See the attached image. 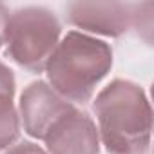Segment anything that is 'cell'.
I'll return each instance as SVG.
<instances>
[{
	"label": "cell",
	"mask_w": 154,
	"mask_h": 154,
	"mask_svg": "<svg viewBox=\"0 0 154 154\" xmlns=\"http://www.w3.org/2000/svg\"><path fill=\"white\" fill-rule=\"evenodd\" d=\"M62 27L54 13L45 8H24L9 17L8 56L31 72L45 71L58 45Z\"/></svg>",
	"instance_id": "3"
},
{
	"label": "cell",
	"mask_w": 154,
	"mask_h": 154,
	"mask_svg": "<svg viewBox=\"0 0 154 154\" xmlns=\"http://www.w3.org/2000/svg\"><path fill=\"white\" fill-rule=\"evenodd\" d=\"M6 154H47V152L42 147H38V145H35L31 141H22V143L11 147Z\"/></svg>",
	"instance_id": "8"
},
{
	"label": "cell",
	"mask_w": 154,
	"mask_h": 154,
	"mask_svg": "<svg viewBox=\"0 0 154 154\" xmlns=\"http://www.w3.org/2000/svg\"><path fill=\"white\" fill-rule=\"evenodd\" d=\"M112 67V49L103 40L71 31L58 42L45 72L51 87L67 102H89Z\"/></svg>",
	"instance_id": "2"
},
{
	"label": "cell",
	"mask_w": 154,
	"mask_h": 154,
	"mask_svg": "<svg viewBox=\"0 0 154 154\" xmlns=\"http://www.w3.org/2000/svg\"><path fill=\"white\" fill-rule=\"evenodd\" d=\"M9 8L0 4V47L6 44V36H8V26H9Z\"/></svg>",
	"instance_id": "9"
},
{
	"label": "cell",
	"mask_w": 154,
	"mask_h": 154,
	"mask_svg": "<svg viewBox=\"0 0 154 154\" xmlns=\"http://www.w3.org/2000/svg\"><path fill=\"white\" fill-rule=\"evenodd\" d=\"M71 107L74 105L63 100L49 84L42 80L29 84L20 96V116L26 132L36 140H44L49 127Z\"/></svg>",
	"instance_id": "6"
},
{
	"label": "cell",
	"mask_w": 154,
	"mask_h": 154,
	"mask_svg": "<svg viewBox=\"0 0 154 154\" xmlns=\"http://www.w3.org/2000/svg\"><path fill=\"white\" fill-rule=\"evenodd\" d=\"M98 134L109 154H147L152 109L145 91L129 80H114L94 100Z\"/></svg>",
	"instance_id": "1"
},
{
	"label": "cell",
	"mask_w": 154,
	"mask_h": 154,
	"mask_svg": "<svg viewBox=\"0 0 154 154\" xmlns=\"http://www.w3.org/2000/svg\"><path fill=\"white\" fill-rule=\"evenodd\" d=\"M138 4L123 2H72L67 6V18L72 26L105 36H122L140 24Z\"/></svg>",
	"instance_id": "4"
},
{
	"label": "cell",
	"mask_w": 154,
	"mask_h": 154,
	"mask_svg": "<svg viewBox=\"0 0 154 154\" xmlns=\"http://www.w3.org/2000/svg\"><path fill=\"white\" fill-rule=\"evenodd\" d=\"M47 154H98L100 134L91 116L76 107L62 114L44 136Z\"/></svg>",
	"instance_id": "5"
},
{
	"label": "cell",
	"mask_w": 154,
	"mask_h": 154,
	"mask_svg": "<svg viewBox=\"0 0 154 154\" xmlns=\"http://www.w3.org/2000/svg\"><path fill=\"white\" fill-rule=\"evenodd\" d=\"M15 96V74L0 62V150L17 141L20 134L18 114L13 103Z\"/></svg>",
	"instance_id": "7"
}]
</instances>
